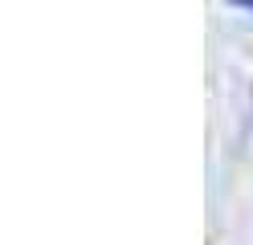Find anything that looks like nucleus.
I'll use <instances>...</instances> for the list:
<instances>
[{"label":"nucleus","instance_id":"1","mask_svg":"<svg viewBox=\"0 0 253 245\" xmlns=\"http://www.w3.org/2000/svg\"><path fill=\"white\" fill-rule=\"evenodd\" d=\"M229 4H237V8H249V12H253V0H229Z\"/></svg>","mask_w":253,"mask_h":245}]
</instances>
